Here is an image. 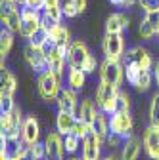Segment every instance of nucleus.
Listing matches in <instances>:
<instances>
[{"label": "nucleus", "mask_w": 159, "mask_h": 160, "mask_svg": "<svg viewBox=\"0 0 159 160\" xmlns=\"http://www.w3.org/2000/svg\"><path fill=\"white\" fill-rule=\"evenodd\" d=\"M119 92H121V88L100 80V84H98V88H96V105L100 107L106 114L111 116L115 111H119V105H117Z\"/></svg>", "instance_id": "obj_1"}, {"label": "nucleus", "mask_w": 159, "mask_h": 160, "mask_svg": "<svg viewBox=\"0 0 159 160\" xmlns=\"http://www.w3.org/2000/svg\"><path fill=\"white\" fill-rule=\"evenodd\" d=\"M92 53H90L88 46L83 42V40H73V42L69 44V50H67V63H69V67L83 69L85 63H86V59Z\"/></svg>", "instance_id": "obj_10"}, {"label": "nucleus", "mask_w": 159, "mask_h": 160, "mask_svg": "<svg viewBox=\"0 0 159 160\" xmlns=\"http://www.w3.org/2000/svg\"><path fill=\"white\" fill-rule=\"evenodd\" d=\"M15 2H17V0H15Z\"/></svg>", "instance_id": "obj_53"}, {"label": "nucleus", "mask_w": 159, "mask_h": 160, "mask_svg": "<svg viewBox=\"0 0 159 160\" xmlns=\"http://www.w3.org/2000/svg\"><path fill=\"white\" fill-rule=\"evenodd\" d=\"M98 111H100V107H98L92 99H83L81 105H79V114H77V118L85 120V122H88V124L92 126V122H94Z\"/></svg>", "instance_id": "obj_21"}, {"label": "nucleus", "mask_w": 159, "mask_h": 160, "mask_svg": "<svg viewBox=\"0 0 159 160\" xmlns=\"http://www.w3.org/2000/svg\"><path fill=\"white\" fill-rule=\"evenodd\" d=\"M0 82H2V88H0V93H10L14 95L15 90H17V80L15 76L10 72V71H2V78H0Z\"/></svg>", "instance_id": "obj_26"}, {"label": "nucleus", "mask_w": 159, "mask_h": 160, "mask_svg": "<svg viewBox=\"0 0 159 160\" xmlns=\"http://www.w3.org/2000/svg\"><path fill=\"white\" fill-rule=\"evenodd\" d=\"M75 124H77V114H69V112H63V111H58V114H56V130L62 135L71 133Z\"/></svg>", "instance_id": "obj_20"}, {"label": "nucleus", "mask_w": 159, "mask_h": 160, "mask_svg": "<svg viewBox=\"0 0 159 160\" xmlns=\"http://www.w3.org/2000/svg\"><path fill=\"white\" fill-rule=\"evenodd\" d=\"M123 143H125V137H121V135H117V133H109L107 135V139H106V145L107 147H111V149H117V147H123Z\"/></svg>", "instance_id": "obj_38"}, {"label": "nucleus", "mask_w": 159, "mask_h": 160, "mask_svg": "<svg viewBox=\"0 0 159 160\" xmlns=\"http://www.w3.org/2000/svg\"><path fill=\"white\" fill-rule=\"evenodd\" d=\"M86 84V72L83 69H79V67H69L67 71V86L73 88V90H83Z\"/></svg>", "instance_id": "obj_22"}, {"label": "nucleus", "mask_w": 159, "mask_h": 160, "mask_svg": "<svg viewBox=\"0 0 159 160\" xmlns=\"http://www.w3.org/2000/svg\"><path fill=\"white\" fill-rule=\"evenodd\" d=\"M54 6H62V0H46L44 8H54Z\"/></svg>", "instance_id": "obj_46"}, {"label": "nucleus", "mask_w": 159, "mask_h": 160, "mask_svg": "<svg viewBox=\"0 0 159 160\" xmlns=\"http://www.w3.org/2000/svg\"><path fill=\"white\" fill-rule=\"evenodd\" d=\"M17 4H19V6H23V4H25V0H17Z\"/></svg>", "instance_id": "obj_51"}, {"label": "nucleus", "mask_w": 159, "mask_h": 160, "mask_svg": "<svg viewBox=\"0 0 159 160\" xmlns=\"http://www.w3.org/2000/svg\"><path fill=\"white\" fill-rule=\"evenodd\" d=\"M102 50L106 57L111 59H121L125 53V38L119 32H106L104 40H102Z\"/></svg>", "instance_id": "obj_9"}, {"label": "nucleus", "mask_w": 159, "mask_h": 160, "mask_svg": "<svg viewBox=\"0 0 159 160\" xmlns=\"http://www.w3.org/2000/svg\"><path fill=\"white\" fill-rule=\"evenodd\" d=\"M138 34L142 36V40H150V38H153V36L157 34V29H155L150 21L142 19V21H140V27H138Z\"/></svg>", "instance_id": "obj_30"}, {"label": "nucleus", "mask_w": 159, "mask_h": 160, "mask_svg": "<svg viewBox=\"0 0 159 160\" xmlns=\"http://www.w3.org/2000/svg\"><path fill=\"white\" fill-rule=\"evenodd\" d=\"M50 38L54 40V42L58 44V46H63V48H69V44H71V31L65 27V25H62L59 23L52 32H50Z\"/></svg>", "instance_id": "obj_24"}, {"label": "nucleus", "mask_w": 159, "mask_h": 160, "mask_svg": "<svg viewBox=\"0 0 159 160\" xmlns=\"http://www.w3.org/2000/svg\"><path fill=\"white\" fill-rule=\"evenodd\" d=\"M23 59H25V63L38 74L48 71V55L42 52V48L33 46L31 42L23 48Z\"/></svg>", "instance_id": "obj_7"}, {"label": "nucleus", "mask_w": 159, "mask_h": 160, "mask_svg": "<svg viewBox=\"0 0 159 160\" xmlns=\"http://www.w3.org/2000/svg\"><path fill=\"white\" fill-rule=\"evenodd\" d=\"M96 67H98V59H96L94 55H90V57L86 59V63H85L83 71H85L86 74H92V72H96Z\"/></svg>", "instance_id": "obj_42"}, {"label": "nucleus", "mask_w": 159, "mask_h": 160, "mask_svg": "<svg viewBox=\"0 0 159 160\" xmlns=\"http://www.w3.org/2000/svg\"><path fill=\"white\" fill-rule=\"evenodd\" d=\"M144 19H146V21H150V23L157 29V27H159V8L146 12V13H144Z\"/></svg>", "instance_id": "obj_41"}, {"label": "nucleus", "mask_w": 159, "mask_h": 160, "mask_svg": "<svg viewBox=\"0 0 159 160\" xmlns=\"http://www.w3.org/2000/svg\"><path fill=\"white\" fill-rule=\"evenodd\" d=\"M109 2H111V4H115V6H121L123 0H109Z\"/></svg>", "instance_id": "obj_49"}, {"label": "nucleus", "mask_w": 159, "mask_h": 160, "mask_svg": "<svg viewBox=\"0 0 159 160\" xmlns=\"http://www.w3.org/2000/svg\"><path fill=\"white\" fill-rule=\"evenodd\" d=\"M46 40H48V34H46V32L41 29V31H38L35 36H31V38H29V42H31L33 46H38V48H42V44L46 42Z\"/></svg>", "instance_id": "obj_40"}, {"label": "nucleus", "mask_w": 159, "mask_h": 160, "mask_svg": "<svg viewBox=\"0 0 159 160\" xmlns=\"http://www.w3.org/2000/svg\"><path fill=\"white\" fill-rule=\"evenodd\" d=\"M138 6H140L144 12H150V10L159 8V0H138Z\"/></svg>", "instance_id": "obj_43"}, {"label": "nucleus", "mask_w": 159, "mask_h": 160, "mask_svg": "<svg viewBox=\"0 0 159 160\" xmlns=\"http://www.w3.org/2000/svg\"><path fill=\"white\" fill-rule=\"evenodd\" d=\"M62 10H63V15L65 17H77L79 13H81V12H79V8L75 6L73 0H67L65 4H62Z\"/></svg>", "instance_id": "obj_39"}, {"label": "nucleus", "mask_w": 159, "mask_h": 160, "mask_svg": "<svg viewBox=\"0 0 159 160\" xmlns=\"http://www.w3.org/2000/svg\"><path fill=\"white\" fill-rule=\"evenodd\" d=\"M144 143H140V139L130 135L129 139H125V143L121 147V154H119V158L121 160H138V156H140V151H142Z\"/></svg>", "instance_id": "obj_17"}, {"label": "nucleus", "mask_w": 159, "mask_h": 160, "mask_svg": "<svg viewBox=\"0 0 159 160\" xmlns=\"http://www.w3.org/2000/svg\"><path fill=\"white\" fill-rule=\"evenodd\" d=\"M127 61H136L138 65L142 67V71H151L153 69V61H151V55L146 48L142 46H134L127 52Z\"/></svg>", "instance_id": "obj_15"}, {"label": "nucleus", "mask_w": 159, "mask_h": 160, "mask_svg": "<svg viewBox=\"0 0 159 160\" xmlns=\"http://www.w3.org/2000/svg\"><path fill=\"white\" fill-rule=\"evenodd\" d=\"M102 160H121V158H117V156H113V154H107V156H104Z\"/></svg>", "instance_id": "obj_48"}, {"label": "nucleus", "mask_w": 159, "mask_h": 160, "mask_svg": "<svg viewBox=\"0 0 159 160\" xmlns=\"http://www.w3.org/2000/svg\"><path fill=\"white\" fill-rule=\"evenodd\" d=\"M58 111H63L69 114H79V99H77V90L73 88H62L58 99H56Z\"/></svg>", "instance_id": "obj_12"}, {"label": "nucleus", "mask_w": 159, "mask_h": 160, "mask_svg": "<svg viewBox=\"0 0 159 160\" xmlns=\"http://www.w3.org/2000/svg\"><path fill=\"white\" fill-rule=\"evenodd\" d=\"M134 4H138V0H123V2H121V8H130V6H134Z\"/></svg>", "instance_id": "obj_47"}, {"label": "nucleus", "mask_w": 159, "mask_h": 160, "mask_svg": "<svg viewBox=\"0 0 159 160\" xmlns=\"http://www.w3.org/2000/svg\"><path fill=\"white\" fill-rule=\"evenodd\" d=\"M14 107H15L14 95H10V93H0V112H10Z\"/></svg>", "instance_id": "obj_33"}, {"label": "nucleus", "mask_w": 159, "mask_h": 160, "mask_svg": "<svg viewBox=\"0 0 159 160\" xmlns=\"http://www.w3.org/2000/svg\"><path fill=\"white\" fill-rule=\"evenodd\" d=\"M104 139H100L94 132L83 139V147H81V158L83 160H102V147Z\"/></svg>", "instance_id": "obj_11"}, {"label": "nucleus", "mask_w": 159, "mask_h": 160, "mask_svg": "<svg viewBox=\"0 0 159 160\" xmlns=\"http://www.w3.org/2000/svg\"><path fill=\"white\" fill-rule=\"evenodd\" d=\"M59 23H62V21H56V19H52V17H48V15L42 13V23H41V27H42V31H44L48 36H50V32H52Z\"/></svg>", "instance_id": "obj_35"}, {"label": "nucleus", "mask_w": 159, "mask_h": 160, "mask_svg": "<svg viewBox=\"0 0 159 160\" xmlns=\"http://www.w3.org/2000/svg\"><path fill=\"white\" fill-rule=\"evenodd\" d=\"M73 2H75V6L79 8V12H81V13L86 10V0H73Z\"/></svg>", "instance_id": "obj_44"}, {"label": "nucleus", "mask_w": 159, "mask_h": 160, "mask_svg": "<svg viewBox=\"0 0 159 160\" xmlns=\"http://www.w3.org/2000/svg\"><path fill=\"white\" fill-rule=\"evenodd\" d=\"M92 132L100 137V139H104V143H106V139H107V135L111 133V130H109V114H106L102 109L98 111V114H96V118H94V122H92Z\"/></svg>", "instance_id": "obj_18"}, {"label": "nucleus", "mask_w": 159, "mask_h": 160, "mask_svg": "<svg viewBox=\"0 0 159 160\" xmlns=\"http://www.w3.org/2000/svg\"><path fill=\"white\" fill-rule=\"evenodd\" d=\"M100 80L107 84H113L117 88H121L125 80V65L121 63V59H111L106 57L100 63Z\"/></svg>", "instance_id": "obj_3"}, {"label": "nucleus", "mask_w": 159, "mask_h": 160, "mask_svg": "<svg viewBox=\"0 0 159 160\" xmlns=\"http://www.w3.org/2000/svg\"><path fill=\"white\" fill-rule=\"evenodd\" d=\"M132 128H134V122H132L130 111H115L109 116V130L113 133L129 139L132 135Z\"/></svg>", "instance_id": "obj_5"}, {"label": "nucleus", "mask_w": 159, "mask_h": 160, "mask_svg": "<svg viewBox=\"0 0 159 160\" xmlns=\"http://www.w3.org/2000/svg\"><path fill=\"white\" fill-rule=\"evenodd\" d=\"M153 80L157 82V88H159V61L153 63Z\"/></svg>", "instance_id": "obj_45"}, {"label": "nucleus", "mask_w": 159, "mask_h": 160, "mask_svg": "<svg viewBox=\"0 0 159 160\" xmlns=\"http://www.w3.org/2000/svg\"><path fill=\"white\" fill-rule=\"evenodd\" d=\"M142 72H144L142 67L136 61H127L125 63V78H127V82L130 86H136V82H138V78L142 76Z\"/></svg>", "instance_id": "obj_25"}, {"label": "nucleus", "mask_w": 159, "mask_h": 160, "mask_svg": "<svg viewBox=\"0 0 159 160\" xmlns=\"http://www.w3.org/2000/svg\"><path fill=\"white\" fill-rule=\"evenodd\" d=\"M151 82H153V74H151L150 71H144L142 76L138 78V82H136L134 88H136L138 92H142V93H144V92H148V90L151 88Z\"/></svg>", "instance_id": "obj_31"}, {"label": "nucleus", "mask_w": 159, "mask_h": 160, "mask_svg": "<svg viewBox=\"0 0 159 160\" xmlns=\"http://www.w3.org/2000/svg\"><path fill=\"white\" fill-rule=\"evenodd\" d=\"M142 143H144V151L148 154V158H151L157 151H159V126L150 124L144 132L142 137Z\"/></svg>", "instance_id": "obj_16"}, {"label": "nucleus", "mask_w": 159, "mask_h": 160, "mask_svg": "<svg viewBox=\"0 0 159 160\" xmlns=\"http://www.w3.org/2000/svg\"><path fill=\"white\" fill-rule=\"evenodd\" d=\"M150 124L159 126V92L151 95V101H150Z\"/></svg>", "instance_id": "obj_29"}, {"label": "nucleus", "mask_w": 159, "mask_h": 160, "mask_svg": "<svg viewBox=\"0 0 159 160\" xmlns=\"http://www.w3.org/2000/svg\"><path fill=\"white\" fill-rule=\"evenodd\" d=\"M29 149H31V154H33V158L35 160H46V149H44V141L41 143H35V145H29Z\"/></svg>", "instance_id": "obj_34"}, {"label": "nucleus", "mask_w": 159, "mask_h": 160, "mask_svg": "<svg viewBox=\"0 0 159 160\" xmlns=\"http://www.w3.org/2000/svg\"><path fill=\"white\" fill-rule=\"evenodd\" d=\"M67 50H69V48L56 46V48L48 53V71L56 72L58 76H63L65 61H67Z\"/></svg>", "instance_id": "obj_14"}, {"label": "nucleus", "mask_w": 159, "mask_h": 160, "mask_svg": "<svg viewBox=\"0 0 159 160\" xmlns=\"http://www.w3.org/2000/svg\"><path fill=\"white\" fill-rule=\"evenodd\" d=\"M129 23H130V19L125 13H111L106 19V32H119V34H123V31L129 29Z\"/></svg>", "instance_id": "obj_19"}, {"label": "nucleus", "mask_w": 159, "mask_h": 160, "mask_svg": "<svg viewBox=\"0 0 159 160\" xmlns=\"http://www.w3.org/2000/svg\"><path fill=\"white\" fill-rule=\"evenodd\" d=\"M73 133L79 135L81 139H85V137H88V135L92 133V126H90L88 122H85V120L77 118V124H75V128H73Z\"/></svg>", "instance_id": "obj_32"}, {"label": "nucleus", "mask_w": 159, "mask_h": 160, "mask_svg": "<svg viewBox=\"0 0 159 160\" xmlns=\"http://www.w3.org/2000/svg\"><path fill=\"white\" fill-rule=\"evenodd\" d=\"M21 21H23L21 8L15 10V12H10V13H2V25H4V29L12 31L14 34L19 32V29H21Z\"/></svg>", "instance_id": "obj_23"}, {"label": "nucleus", "mask_w": 159, "mask_h": 160, "mask_svg": "<svg viewBox=\"0 0 159 160\" xmlns=\"http://www.w3.org/2000/svg\"><path fill=\"white\" fill-rule=\"evenodd\" d=\"M63 141H65V151H67V154H75L79 149L83 147V139L79 137V135H75L73 132L67 133V135H63Z\"/></svg>", "instance_id": "obj_28"}, {"label": "nucleus", "mask_w": 159, "mask_h": 160, "mask_svg": "<svg viewBox=\"0 0 159 160\" xmlns=\"http://www.w3.org/2000/svg\"><path fill=\"white\" fill-rule=\"evenodd\" d=\"M21 139L25 141V145H35V143H38V139H41V124H38L35 114H31L23 120Z\"/></svg>", "instance_id": "obj_13"}, {"label": "nucleus", "mask_w": 159, "mask_h": 160, "mask_svg": "<svg viewBox=\"0 0 159 160\" xmlns=\"http://www.w3.org/2000/svg\"><path fill=\"white\" fill-rule=\"evenodd\" d=\"M21 29H19V34L23 38H31L35 36L38 31H41V23H42V13L41 10H33V8H27V6H21Z\"/></svg>", "instance_id": "obj_4"}, {"label": "nucleus", "mask_w": 159, "mask_h": 160, "mask_svg": "<svg viewBox=\"0 0 159 160\" xmlns=\"http://www.w3.org/2000/svg\"><path fill=\"white\" fill-rule=\"evenodd\" d=\"M157 36H159V27H157Z\"/></svg>", "instance_id": "obj_52"}, {"label": "nucleus", "mask_w": 159, "mask_h": 160, "mask_svg": "<svg viewBox=\"0 0 159 160\" xmlns=\"http://www.w3.org/2000/svg\"><path fill=\"white\" fill-rule=\"evenodd\" d=\"M12 46H14V32L8 29H2V32H0V55H2V61L10 53Z\"/></svg>", "instance_id": "obj_27"}, {"label": "nucleus", "mask_w": 159, "mask_h": 160, "mask_svg": "<svg viewBox=\"0 0 159 160\" xmlns=\"http://www.w3.org/2000/svg\"><path fill=\"white\" fill-rule=\"evenodd\" d=\"M44 149H46V160H63L67 151H65V141L63 135L56 132H50L44 137Z\"/></svg>", "instance_id": "obj_8"}, {"label": "nucleus", "mask_w": 159, "mask_h": 160, "mask_svg": "<svg viewBox=\"0 0 159 160\" xmlns=\"http://www.w3.org/2000/svg\"><path fill=\"white\" fill-rule=\"evenodd\" d=\"M150 160H159V151H157V152H155V154H153V156H151Z\"/></svg>", "instance_id": "obj_50"}, {"label": "nucleus", "mask_w": 159, "mask_h": 160, "mask_svg": "<svg viewBox=\"0 0 159 160\" xmlns=\"http://www.w3.org/2000/svg\"><path fill=\"white\" fill-rule=\"evenodd\" d=\"M117 105H119V111H130V105H132V101H130V95L127 93V92H119V99H117Z\"/></svg>", "instance_id": "obj_36"}, {"label": "nucleus", "mask_w": 159, "mask_h": 160, "mask_svg": "<svg viewBox=\"0 0 159 160\" xmlns=\"http://www.w3.org/2000/svg\"><path fill=\"white\" fill-rule=\"evenodd\" d=\"M23 116L21 109L17 105L10 112H0V128L4 135H21V126H23Z\"/></svg>", "instance_id": "obj_6"}, {"label": "nucleus", "mask_w": 159, "mask_h": 160, "mask_svg": "<svg viewBox=\"0 0 159 160\" xmlns=\"http://www.w3.org/2000/svg\"><path fill=\"white\" fill-rule=\"evenodd\" d=\"M38 95L48 103H56V99L62 92V76H58L52 71H44L42 74H38Z\"/></svg>", "instance_id": "obj_2"}, {"label": "nucleus", "mask_w": 159, "mask_h": 160, "mask_svg": "<svg viewBox=\"0 0 159 160\" xmlns=\"http://www.w3.org/2000/svg\"><path fill=\"white\" fill-rule=\"evenodd\" d=\"M42 13H44V15H48V17H52V19H56V21H62V17H65V15H63V10H62V6L44 8V10H42Z\"/></svg>", "instance_id": "obj_37"}]
</instances>
